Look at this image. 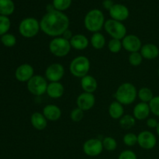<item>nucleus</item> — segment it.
Wrapping results in <instances>:
<instances>
[{"mask_svg":"<svg viewBox=\"0 0 159 159\" xmlns=\"http://www.w3.org/2000/svg\"><path fill=\"white\" fill-rule=\"evenodd\" d=\"M135 123H136V119L134 117V116L129 114L124 115L120 119V125L122 128L126 129V130L132 128L135 125Z\"/></svg>","mask_w":159,"mask_h":159,"instance_id":"bb28decb","label":"nucleus"},{"mask_svg":"<svg viewBox=\"0 0 159 159\" xmlns=\"http://www.w3.org/2000/svg\"><path fill=\"white\" fill-rule=\"evenodd\" d=\"M15 10V4L12 0H0V15L10 16Z\"/></svg>","mask_w":159,"mask_h":159,"instance_id":"393cba45","label":"nucleus"},{"mask_svg":"<svg viewBox=\"0 0 159 159\" xmlns=\"http://www.w3.org/2000/svg\"><path fill=\"white\" fill-rule=\"evenodd\" d=\"M1 42L4 46L7 48H12L15 46L16 43V38L13 34H6L1 37Z\"/></svg>","mask_w":159,"mask_h":159,"instance_id":"2f4dec72","label":"nucleus"},{"mask_svg":"<svg viewBox=\"0 0 159 159\" xmlns=\"http://www.w3.org/2000/svg\"><path fill=\"white\" fill-rule=\"evenodd\" d=\"M81 86L84 92L89 93H93L98 88V82L93 76L87 75L81 79Z\"/></svg>","mask_w":159,"mask_h":159,"instance_id":"412c9836","label":"nucleus"},{"mask_svg":"<svg viewBox=\"0 0 159 159\" xmlns=\"http://www.w3.org/2000/svg\"><path fill=\"white\" fill-rule=\"evenodd\" d=\"M34 75V69L30 64H23L17 67L15 71V77L19 82H27Z\"/></svg>","mask_w":159,"mask_h":159,"instance_id":"2eb2a0df","label":"nucleus"},{"mask_svg":"<svg viewBox=\"0 0 159 159\" xmlns=\"http://www.w3.org/2000/svg\"><path fill=\"white\" fill-rule=\"evenodd\" d=\"M158 75H159V68H158Z\"/></svg>","mask_w":159,"mask_h":159,"instance_id":"79ce46f5","label":"nucleus"},{"mask_svg":"<svg viewBox=\"0 0 159 159\" xmlns=\"http://www.w3.org/2000/svg\"><path fill=\"white\" fill-rule=\"evenodd\" d=\"M104 29L113 39L122 40L127 35V28L122 22L110 19L105 22Z\"/></svg>","mask_w":159,"mask_h":159,"instance_id":"0eeeda50","label":"nucleus"},{"mask_svg":"<svg viewBox=\"0 0 159 159\" xmlns=\"http://www.w3.org/2000/svg\"><path fill=\"white\" fill-rule=\"evenodd\" d=\"M113 5H114V3H113V2L112 1V0H104V1L102 2V6H103V7L105 8V9H107V10H110Z\"/></svg>","mask_w":159,"mask_h":159,"instance_id":"ea45409f","label":"nucleus"},{"mask_svg":"<svg viewBox=\"0 0 159 159\" xmlns=\"http://www.w3.org/2000/svg\"><path fill=\"white\" fill-rule=\"evenodd\" d=\"M40 30V22L34 17H26L20 22L19 32L25 38H33Z\"/></svg>","mask_w":159,"mask_h":159,"instance_id":"39448f33","label":"nucleus"},{"mask_svg":"<svg viewBox=\"0 0 159 159\" xmlns=\"http://www.w3.org/2000/svg\"><path fill=\"white\" fill-rule=\"evenodd\" d=\"M71 48L77 51H83L88 48L89 44V39L84 34H75L72 38L69 40Z\"/></svg>","mask_w":159,"mask_h":159,"instance_id":"a211bd4d","label":"nucleus"},{"mask_svg":"<svg viewBox=\"0 0 159 159\" xmlns=\"http://www.w3.org/2000/svg\"><path fill=\"white\" fill-rule=\"evenodd\" d=\"M111 19L117 21L123 22L124 20H127V18L130 16V11L129 9L126 6L120 3H116L111 7V9L109 10Z\"/></svg>","mask_w":159,"mask_h":159,"instance_id":"ddd939ff","label":"nucleus"},{"mask_svg":"<svg viewBox=\"0 0 159 159\" xmlns=\"http://www.w3.org/2000/svg\"><path fill=\"white\" fill-rule=\"evenodd\" d=\"M72 0H53L52 5L55 10L63 12L71 6Z\"/></svg>","mask_w":159,"mask_h":159,"instance_id":"c85d7f7f","label":"nucleus"},{"mask_svg":"<svg viewBox=\"0 0 159 159\" xmlns=\"http://www.w3.org/2000/svg\"><path fill=\"white\" fill-rule=\"evenodd\" d=\"M123 48L130 53L139 52L142 47L141 40L134 34H128L122 40Z\"/></svg>","mask_w":159,"mask_h":159,"instance_id":"f8f14e48","label":"nucleus"},{"mask_svg":"<svg viewBox=\"0 0 159 159\" xmlns=\"http://www.w3.org/2000/svg\"><path fill=\"white\" fill-rule=\"evenodd\" d=\"M140 53L142 55L143 58L152 60L158 57L159 49L154 43H146V44L142 45Z\"/></svg>","mask_w":159,"mask_h":159,"instance_id":"6ab92c4d","label":"nucleus"},{"mask_svg":"<svg viewBox=\"0 0 159 159\" xmlns=\"http://www.w3.org/2000/svg\"><path fill=\"white\" fill-rule=\"evenodd\" d=\"M71 46L69 40L62 37H54L49 43V51L54 56L64 57L71 51Z\"/></svg>","mask_w":159,"mask_h":159,"instance_id":"423d86ee","label":"nucleus"},{"mask_svg":"<svg viewBox=\"0 0 159 159\" xmlns=\"http://www.w3.org/2000/svg\"><path fill=\"white\" fill-rule=\"evenodd\" d=\"M118 159H138V157L133 151L124 150L120 154Z\"/></svg>","mask_w":159,"mask_h":159,"instance_id":"e433bc0d","label":"nucleus"},{"mask_svg":"<svg viewBox=\"0 0 159 159\" xmlns=\"http://www.w3.org/2000/svg\"><path fill=\"white\" fill-rule=\"evenodd\" d=\"M42 113L48 120L57 121L61 116V110L54 104H49L43 107Z\"/></svg>","mask_w":159,"mask_h":159,"instance_id":"f3484780","label":"nucleus"},{"mask_svg":"<svg viewBox=\"0 0 159 159\" xmlns=\"http://www.w3.org/2000/svg\"><path fill=\"white\" fill-rule=\"evenodd\" d=\"M138 144L144 150H151L156 146L157 138L151 131L144 130L138 135Z\"/></svg>","mask_w":159,"mask_h":159,"instance_id":"9b49d317","label":"nucleus"},{"mask_svg":"<svg viewBox=\"0 0 159 159\" xmlns=\"http://www.w3.org/2000/svg\"><path fill=\"white\" fill-rule=\"evenodd\" d=\"M123 141L125 145L128 147H133L138 144V135L134 133H127L124 136Z\"/></svg>","mask_w":159,"mask_h":159,"instance_id":"72a5a7b5","label":"nucleus"},{"mask_svg":"<svg viewBox=\"0 0 159 159\" xmlns=\"http://www.w3.org/2000/svg\"><path fill=\"white\" fill-rule=\"evenodd\" d=\"M103 148L108 152H113L117 148V142L112 137H106L102 140Z\"/></svg>","mask_w":159,"mask_h":159,"instance_id":"cd10ccee","label":"nucleus"},{"mask_svg":"<svg viewBox=\"0 0 159 159\" xmlns=\"http://www.w3.org/2000/svg\"><path fill=\"white\" fill-rule=\"evenodd\" d=\"M73 36L74 35H73L72 31L70 30L69 29L67 30H65V32H64V34H62V37H64V38L66 39V40H71V39L72 38Z\"/></svg>","mask_w":159,"mask_h":159,"instance_id":"58836bf2","label":"nucleus"},{"mask_svg":"<svg viewBox=\"0 0 159 159\" xmlns=\"http://www.w3.org/2000/svg\"><path fill=\"white\" fill-rule=\"evenodd\" d=\"M122 48H123L122 41H121L120 40L112 38L111 40L109 41L108 49L111 53H113V54L119 53L120 51L122 50Z\"/></svg>","mask_w":159,"mask_h":159,"instance_id":"7c9ffc66","label":"nucleus"},{"mask_svg":"<svg viewBox=\"0 0 159 159\" xmlns=\"http://www.w3.org/2000/svg\"><path fill=\"white\" fill-rule=\"evenodd\" d=\"M109 115L113 120H120L124 113V105L120 103L117 101L111 102L109 106L108 109Z\"/></svg>","mask_w":159,"mask_h":159,"instance_id":"5701e85b","label":"nucleus"},{"mask_svg":"<svg viewBox=\"0 0 159 159\" xmlns=\"http://www.w3.org/2000/svg\"><path fill=\"white\" fill-rule=\"evenodd\" d=\"M151 113L148 103L141 102L137 104L133 110V116L138 120H144L148 119Z\"/></svg>","mask_w":159,"mask_h":159,"instance_id":"dca6fc26","label":"nucleus"},{"mask_svg":"<svg viewBox=\"0 0 159 159\" xmlns=\"http://www.w3.org/2000/svg\"><path fill=\"white\" fill-rule=\"evenodd\" d=\"M84 112L82 110H81L79 107L73 109L70 113V117L71 120L74 122H80L84 117Z\"/></svg>","mask_w":159,"mask_h":159,"instance_id":"f704fd0d","label":"nucleus"},{"mask_svg":"<svg viewBox=\"0 0 159 159\" xmlns=\"http://www.w3.org/2000/svg\"><path fill=\"white\" fill-rule=\"evenodd\" d=\"M69 18L63 12H47L40 21V30L50 37H61L69 28Z\"/></svg>","mask_w":159,"mask_h":159,"instance_id":"f257e3e1","label":"nucleus"},{"mask_svg":"<svg viewBox=\"0 0 159 159\" xmlns=\"http://www.w3.org/2000/svg\"><path fill=\"white\" fill-rule=\"evenodd\" d=\"M65 73V68L61 64L53 63L45 70V78L50 82H60Z\"/></svg>","mask_w":159,"mask_h":159,"instance_id":"9d476101","label":"nucleus"},{"mask_svg":"<svg viewBox=\"0 0 159 159\" xmlns=\"http://www.w3.org/2000/svg\"><path fill=\"white\" fill-rule=\"evenodd\" d=\"M96 103V97L93 93H81L76 99L77 107L80 108L83 111H88L94 107Z\"/></svg>","mask_w":159,"mask_h":159,"instance_id":"4468645a","label":"nucleus"},{"mask_svg":"<svg viewBox=\"0 0 159 159\" xmlns=\"http://www.w3.org/2000/svg\"><path fill=\"white\" fill-rule=\"evenodd\" d=\"M90 43L93 48L96 50H101L105 47L106 38L100 32L94 33L90 39Z\"/></svg>","mask_w":159,"mask_h":159,"instance_id":"b1692460","label":"nucleus"},{"mask_svg":"<svg viewBox=\"0 0 159 159\" xmlns=\"http://www.w3.org/2000/svg\"><path fill=\"white\" fill-rule=\"evenodd\" d=\"M138 96V90L136 87L130 82H124L121 84L116 89L114 94L116 101L122 105L132 104Z\"/></svg>","mask_w":159,"mask_h":159,"instance_id":"7ed1b4c3","label":"nucleus"},{"mask_svg":"<svg viewBox=\"0 0 159 159\" xmlns=\"http://www.w3.org/2000/svg\"><path fill=\"white\" fill-rule=\"evenodd\" d=\"M64 93H65V88L60 82L48 83L46 93L49 97L52 99H59L63 96Z\"/></svg>","mask_w":159,"mask_h":159,"instance_id":"aec40b11","label":"nucleus"},{"mask_svg":"<svg viewBox=\"0 0 159 159\" xmlns=\"http://www.w3.org/2000/svg\"><path fill=\"white\" fill-rule=\"evenodd\" d=\"M156 132H157V134H158V136L159 137V122H158V125H157V127L156 128Z\"/></svg>","mask_w":159,"mask_h":159,"instance_id":"a19ab883","label":"nucleus"},{"mask_svg":"<svg viewBox=\"0 0 159 159\" xmlns=\"http://www.w3.org/2000/svg\"><path fill=\"white\" fill-rule=\"evenodd\" d=\"M11 26V21L6 16L0 15V36L7 34Z\"/></svg>","mask_w":159,"mask_h":159,"instance_id":"c756f323","label":"nucleus"},{"mask_svg":"<svg viewBox=\"0 0 159 159\" xmlns=\"http://www.w3.org/2000/svg\"><path fill=\"white\" fill-rule=\"evenodd\" d=\"M138 97L139 98L141 102L149 103L154 97L153 92L149 88L143 87V88L140 89L139 91H138Z\"/></svg>","mask_w":159,"mask_h":159,"instance_id":"a878e982","label":"nucleus"},{"mask_svg":"<svg viewBox=\"0 0 159 159\" xmlns=\"http://www.w3.org/2000/svg\"><path fill=\"white\" fill-rule=\"evenodd\" d=\"M148 105L150 107L151 113H152L155 116H159V96H154Z\"/></svg>","mask_w":159,"mask_h":159,"instance_id":"c9c22d12","label":"nucleus"},{"mask_svg":"<svg viewBox=\"0 0 159 159\" xmlns=\"http://www.w3.org/2000/svg\"><path fill=\"white\" fill-rule=\"evenodd\" d=\"M48 120L40 112H35L31 115L30 123L33 127L37 130H43L48 126Z\"/></svg>","mask_w":159,"mask_h":159,"instance_id":"4be33fe9","label":"nucleus"},{"mask_svg":"<svg viewBox=\"0 0 159 159\" xmlns=\"http://www.w3.org/2000/svg\"><path fill=\"white\" fill-rule=\"evenodd\" d=\"M105 17L103 12L98 9L89 11L84 18V26L85 29L92 33L99 32L104 27Z\"/></svg>","mask_w":159,"mask_h":159,"instance_id":"f03ea898","label":"nucleus"},{"mask_svg":"<svg viewBox=\"0 0 159 159\" xmlns=\"http://www.w3.org/2000/svg\"><path fill=\"white\" fill-rule=\"evenodd\" d=\"M129 63L132 66H139L143 61V57L140 52H133L130 53L128 57Z\"/></svg>","mask_w":159,"mask_h":159,"instance_id":"473e14b6","label":"nucleus"},{"mask_svg":"<svg viewBox=\"0 0 159 159\" xmlns=\"http://www.w3.org/2000/svg\"><path fill=\"white\" fill-rule=\"evenodd\" d=\"M102 140L99 138H91L85 141L82 146L83 152L89 157H96L103 151Z\"/></svg>","mask_w":159,"mask_h":159,"instance_id":"1a4fd4ad","label":"nucleus"},{"mask_svg":"<svg viewBox=\"0 0 159 159\" xmlns=\"http://www.w3.org/2000/svg\"><path fill=\"white\" fill-rule=\"evenodd\" d=\"M146 124H147L148 127H150V128H156L158 122L157 121L156 119H155V118H148V119L147 120Z\"/></svg>","mask_w":159,"mask_h":159,"instance_id":"4c0bfd02","label":"nucleus"},{"mask_svg":"<svg viewBox=\"0 0 159 159\" xmlns=\"http://www.w3.org/2000/svg\"><path fill=\"white\" fill-rule=\"evenodd\" d=\"M26 83L28 91L34 96H40L46 93L48 85L46 78L40 75H34Z\"/></svg>","mask_w":159,"mask_h":159,"instance_id":"6e6552de","label":"nucleus"},{"mask_svg":"<svg viewBox=\"0 0 159 159\" xmlns=\"http://www.w3.org/2000/svg\"><path fill=\"white\" fill-rule=\"evenodd\" d=\"M90 70V61L85 56H78L71 61L69 71L76 78H83Z\"/></svg>","mask_w":159,"mask_h":159,"instance_id":"20e7f679","label":"nucleus"}]
</instances>
